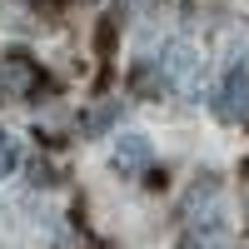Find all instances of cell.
Masks as SVG:
<instances>
[{"label": "cell", "instance_id": "2", "mask_svg": "<svg viewBox=\"0 0 249 249\" xmlns=\"http://www.w3.org/2000/svg\"><path fill=\"white\" fill-rule=\"evenodd\" d=\"M30 85H35V65L25 55H5V60H0V100L30 95Z\"/></svg>", "mask_w": 249, "mask_h": 249}, {"label": "cell", "instance_id": "3", "mask_svg": "<svg viewBox=\"0 0 249 249\" xmlns=\"http://www.w3.org/2000/svg\"><path fill=\"white\" fill-rule=\"evenodd\" d=\"M140 164H150V140L144 135H124L120 150H115V170H140Z\"/></svg>", "mask_w": 249, "mask_h": 249}, {"label": "cell", "instance_id": "1", "mask_svg": "<svg viewBox=\"0 0 249 249\" xmlns=\"http://www.w3.org/2000/svg\"><path fill=\"white\" fill-rule=\"evenodd\" d=\"M249 115V60L224 75V90H219V120H244Z\"/></svg>", "mask_w": 249, "mask_h": 249}, {"label": "cell", "instance_id": "5", "mask_svg": "<svg viewBox=\"0 0 249 249\" xmlns=\"http://www.w3.org/2000/svg\"><path fill=\"white\" fill-rule=\"evenodd\" d=\"M15 164H20V144H15V135H5V130H0V179H5Z\"/></svg>", "mask_w": 249, "mask_h": 249}, {"label": "cell", "instance_id": "4", "mask_svg": "<svg viewBox=\"0 0 249 249\" xmlns=\"http://www.w3.org/2000/svg\"><path fill=\"white\" fill-rule=\"evenodd\" d=\"M115 120H120V100H105V105H95V110L85 115V124H80V130H85L90 140H100V135H105Z\"/></svg>", "mask_w": 249, "mask_h": 249}]
</instances>
